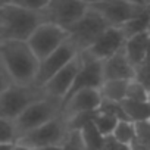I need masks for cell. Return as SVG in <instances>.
Listing matches in <instances>:
<instances>
[{
    "label": "cell",
    "instance_id": "cell-10",
    "mask_svg": "<svg viewBox=\"0 0 150 150\" xmlns=\"http://www.w3.org/2000/svg\"><path fill=\"white\" fill-rule=\"evenodd\" d=\"M78 53L80 52L75 49V46L68 38V41H65L59 49H56L52 54H49L46 59H43L40 62L34 87L43 88L46 86V83L50 81L54 75L59 71H62L68 63H71L75 57L78 56Z\"/></svg>",
    "mask_w": 150,
    "mask_h": 150
},
{
    "label": "cell",
    "instance_id": "cell-19",
    "mask_svg": "<svg viewBox=\"0 0 150 150\" xmlns=\"http://www.w3.org/2000/svg\"><path fill=\"white\" fill-rule=\"evenodd\" d=\"M112 137L122 144L131 146L137 140L135 124H132L131 121H118V124H116V127L112 132Z\"/></svg>",
    "mask_w": 150,
    "mask_h": 150
},
{
    "label": "cell",
    "instance_id": "cell-24",
    "mask_svg": "<svg viewBox=\"0 0 150 150\" xmlns=\"http://www.w3.org/2000/svg\"><path fill=\"white\" fill-rule=\"evenodd\" d=\"M62 150H87L84 140L81 137V132L77 129L69 131L68 137L65 138V141L62 143Z\"/></svg>",
    "mask_w": 150,
    "mask_h": 150
},
{
    "label": "cell",
    "instance_id": "cell-3",
    "mask_svg": "<svg viewBox=\"0 0 150 150\" xmlns=\"http://www.w3.org/2000/svg\"><path fill=\"white\" fill-rule=\"evenodd\" d=\"M60 110H62V102L53 97H44L33 103L12 122L16 131V137L21 138L22 135L57 118L60 115Z\"/></svg>",
    "mask_w": 150,
    "mask_h": 150
},
{
    "label": "cell",
    "instance_id": "cell-14",
    "mask_svg": "<svg viewBox=\"0 0 150 150\" xmlns=\"http://www.w3.org/2000/svg\"><path fill=\"white\" fill-rule=\"evenodd\" d=\"M80 66H81V60H80V53H78V56L71 63H68L50 81L46 83V86L43 87L44 94L47 97H53V99L63 102V99L68 96V93H69V90L74 84V80L77 77L78 71H80Z\"/></svg>",
    "mask_w": 150,
    "mask_h": 150
},
{
    "label": "cell",
    "instance_id": "cell-28",
    "mask_svg": "<svg viewBox=\"0 0 150 150\" xmlns=\"http://www.w3.org/2000/svg\"><path fill=\"white\" fill-rule=\"evenodd\" d=\"M102 150H131V146L122 144V143L116 141V140L110 135V137H106V138H105Z\"/></svg>",
    "mask_w": 150,
    "mask_h": 150
},
{
    "label": "cell",
    "instance_id": "cell-36",
    "mask_svg": "<svg viewBox=\"0 0 150 150\" xmlns=\"http://www.w3.org/2000/svg\"><path fill=\"white\" fill-rule=\"evenodd\" d=\"M147 103H149V105H150V91H149V93H147Z\"/></svg>",
    "mask_w": 150,
    "mask_h": 150
},
{
    "label": "cell",
    "instance_id": "cell-26",
    "mask_svg": "<svg viewBox=\"0 0 150 150\" xmlns=\"http://www.w3.org/2000/svg\"><path fill=\"white\" fill-rule=\"evenodd\" d=\"M135 81H138L147 91H150V63L143 62L138 68H135Z\"/></svg>",
    "mask_w": 150,
    "mask_h": 150
},
{
    "label": "cell",
    "instance_id": "cell-15",
    "mask_svg": "<svg viewBox=\"0 0 150 150\" xmlns=\"http://www.w3.org/2000/svg\"><path fill=\"white\" fill-rule=\"evenodd\" d=\"M103 83L105 81H131L135 78V69L128 62L124 49L110 59L102 62Z\"/></svg>",
    "mask_w": 150,
    "mask_h": 150
},
{
    "label": "cell",
    "instance_id": "cell-11",
    "mask_svg": "<svg viewBox=\"0 0 150 150\" xmlns=\"http://www.w3.org/2000/svg\"><path fill=\"white\" fill-rule=\"evenodd\" d=\"M80 60H81L80 71H78L77 77H75V80H74V84H72L68 96L63 100H66L68 97H71L72 94L78 93L81 90H87V88H96V90H99L102 87V84H103L102 62L90 57L84 52L80 53Z\"/></svg>",
    "mask_w": 150,
    "mask_h": 150
},
{
    "label": "cell",
    "instance_id": "cell-8",
    "mask_svg": "<svg viewBox=\"0 0 150 150\" xmlns=\"http://www.w3.org/2000/svg\"><path fill=\"white\" fill-rule=\"evenodd\" d=\"M88 11L87 2H75V0H47L41 15L44 22L54 24L63 30L77 22Z\"/></svg>",
    "mask_w": 150,
    "mask_h": 150
},
{
    "label": "cell",
    "instance_id": "cell-34",
    "mask_svg": "<svg viewBox=\"0 0 150 150\" xmlns=\"http://www.w3.org/2000/svg\"><path fill=\"white\" fill-rule=\"evenodd\" d=\"M34 150H62L60 146H47V147H40V149H34Z\"/></svg>",
    "mask_w": 150,
    "mask_h": 150
},
{
    "label": "cell",
    "instance_id": "cell-37",
    "mask_svg": "<svg viewBox=\"0 0 150 150\" xmlns=\"http://www.w3.org/2000/svg\"><path fill=\"white\" fill-rule=\"evenodd\" d=\"M149 33H150V28H149Z\"/></svg>",
    "mask_w": 150,
    "mask_h": 150
},
{
    "label": "cell",
    "instance_id": "cell-2",
    "mask_svg": "<svg viewBox=\"0 0 150 150\" xmlns=\"http://www.w3.org/2000/svg\"><path fill=\"white\" fill-rule=\"evenodd\" d=\"M0 18L5 22L6 41H27L31 34L44 24L41 12L19 8L13 2H0Z\"/></svg>",
    "mask_w": 150,
    "mask_h": 150
},
{
    "label": "cell",
    "instance_id": "cell-33",
    "mask_svg": "<svg viewBox=\"0 0 150 150\" xmlns=\"http://www.w3.org/2000/svg\"><path fill=\"white\" fill-rule=\"evenodd\" d=\"M13 150H34V149H31V147H27V146H24V144H19V143H15V144H13Z\"/></svg>",
    "mask_w": 150,
    "mask_h": 150
},
{
    "label": "cell",
    "instance_id": "cell-31",
    "mask_svg": "<svg viewBox=\"0 0 150 150\" xmlns=\"http://www.w3.org/2000/svg\"><path fill=\"white\" fill-rule=\"evenodd\" d=\"M131 150H150V147H147V146H144V144H141L138 141H134L131 144Z\"/></svg>",
    "mask_w": 150,
    "mask_h": 150
},
{
    "label": "cell",
    "instance_id": "cell-13",
    "mask_svg": "<svg viewBox=\"0 0 150 150\" xmlns=\"http://www.w3.org/2000/svg\"><path fill=\"white\" fill-rule=\"evenodd\" d=\"M125 41H127V37L121 28L109 27L94 41V44L90 49H87L84 53H87L90 57L99 62H105L110 59L112 56H115L118 52H121L125 46Z\"/></svg>",
    "mask_w": 150,
    "mask_h": 150
},
{
    "label": "cell",
    "instance_id": "cell-20",
    "mask_svg": "<svg viewBox=\"0 0 150 150\" xmlns=\"http://www.w3.org/2000/svg\"><path fill=\"white\" fill-rule=\"evenodd\" d=\"M80 132H81V137L84 140V144H86L87 150H102L105 137L96 129V127L93 125V121L86 124L80 129Z\"/></svg>",
    "mask_w": 150,
    "mask_h": 150
},
{
    "label": "cell",
    "instance_id": "cell-17",
    "mask_svg": "<svg viewBox=\"0 0 150 150\" xmlns=\"http://www.w3.org/2000/svg\"><path fill=\"white\" fill-rule=\"evenodd\" d=\"M121 106L124 109V113L128 121L132 124L147 122L150 121V105L147 102H132V100H124L121 102Z\"/></svg>",
    "mask_w": 150,
    "mask_h": 150
},
{
    "label": "cell",
    "instance_id": "cell-4",
    "mask_svg": "<svg viewBox=\"0 0 150 150\" xmlns=\"http://www.w3.org/2000/svg\"><path fill=\"white\" fill-rule=\"evenodd\" d=\"M109 28V24L94 11L88 8V11L71 27L66 28L69 41L75 46L80 53L90 49L94 41Z\"/></svg>",
    "mask_w": 150,
    "mask_h": 150
},
{
    "label": "cell",
    "instance_id": "cell-23",
    "mask_svg": "<svg viewBox=\"0 0 150 150\" xmlns=\"http://www.w3.org/2000/svg\"><path fill=\"white\" fill-rule=\"evenodd\" d=\"M99 112L105 113V115H109L118 121H128L125 113H124V109L121 106V103H115V102H109V100H102L100 106H99Z\"/></svg>",
    "mask_w": 150,
    "mask_h": 150
},
{
    "label": "cell",
    "instance_id": "cell-1",
    "mask_svg": "<svg viewBox=\"0 0 150 150\" xmlns=\"http://www.w3.org/2000/svg\"><path fill=\"white\" fill-rule=\"evenodd\" d=\"M0 62L18 87H34L38 72V59L27 41H3L0 44Z\"/></svg>",
    "mask_w": 150,
    "mask_h": 150
},
{
    "label": "cell",
    "instance_id": "cell-25",
    "mask_svg": "<svg viewBox=\"0 0 150 150\" xmlns=\"http://www.w3.org/2000/svg\"><path fill=\"white\" fill-rule=\"evenodd\" d=\"M16 131L11 121L0 119V143H16Z\"/></svg>",
    "mask_w": 150,
    "mask_h": 150
},
{
    "label": "cell",
    "instance_id": "cell-9",
    "mask_svg": "<svg viewBox=\"0 0 150 150\" xmlns=\"http://www.w3.org/2000/svg\"><path fill=\"white\" fill-rule=\"evenodd\" d=\"M68 38L69 35L66 30L54 24L44 22L31 34V37L27 40V44L30 46L38 62H41L56 49H59L65 41H68Z\"/></svg>",
    "mask_w": 150,
    "mask_h": 150
},
{
    "label": "cell",
    "instance_id": "cell-6",
    "mask_svg": "<svg viewBox=\"0 0 150 150\" xmlns=\"http://www.w3.org/2000/svg\"><path fill=\"white\" fill-rule=\"evenodd\" d=\"M149 2H121V0H106V2H91L88 8L97 12L109 27L121 28L135 16H138Z\"/></svg>",
    "mask_w": 150,
    "mask_h": 150
},
{
    "label": "cell",
    "instance_id": "cell-7",
    "mask_svg": "<svg viewBox=\"0 0 150 150\" xmlns=\"http://www.w3.org/2000/svg\"><path fill=\"white\" fill-rule=\"evenodd\" d=\"M68 134H69L68 122L62 115H59L57 118L49 121L47 124L22 135L21 138L16 140V143L24 144L31 149H40V147H47V146H62Z\"/></svg>",
    "mask_w": 150,
    "mask_h": 150
},
{
    "label": "cell",
    "instance_id": "cell-35",
    "mask_svg": "<svg viewBox=\"0 0 150 150\" xmlns=\"http://www.w3.org/2000/svg\"><path fill=\"white\" fill-rule=\"evenodd\" d=\"M144 62H149L150 63V40H149V47H147V56H146V60Z\"/></svg>",
    "mask_w": 150,
    "mask_h": 150
},
{
    "label": "cell",
    "instance_id": "cell-12",
    "mask_svg": "<svg viewBox=\"0 0 150 150\" xmlns=\"http://www.w3.org/2000/svg\"><path fill=\"white\" fill-rule=\"evenodd\" d=\"M100 103H102V96H100L99 90H96V88L81 90L62 102L60 115L65 119H71L81 113L97 112Z\"/></svg>",
    "mask_w": 150,
    "mask_h": 150
},
{
    "label": "cell",
    "instance_id": "cell-30",
    "mask_svg": "<svg viewBox=\"0 0 150 150\" xmlns=\"http://www.w3.org/2000/svg\"><path fill=\"white\" fill-rule=\"evenodd\" d=\"M3 41H6V28H5V22L0 18V44Z\"/></svg>",
    "mask_w": 150,
    "mask_h": 150
},
{
    "label": "cell",
    "instance_id": "cell-32",
    "mask_svg": "<svg viewBox=\"0 0 150 150\" xmlns=\"http://www.w3.org/2000/svg\"><path fill=\"white\" fill-rule=\"evenodd\" d=\"M15 143H0V150H13Z\"/></svg>",
    "mask_w": 150,
    "mask_h": 150
},
{
    "label": "cell",
    "instance_id": "cell-29",
    "mask_svg": "<svg viewBox=\"0 0 150 150\" xmlns=\"http://www.w3.org/2000/svg\"><path fill=\"white\" fill-rule=\"evenodd\" d=\"M13 86L11 77H9V74L6 72L5 66L2 65V62H0V94H2L3 91H6L8 88H11Z\"/></svg>",
    "mask_w": 150,
    "mask_h": 150
},
{
    "label": "cell",
    "instance_id": "cell-21",
    "mask_svg": "<svg viewBox=\"0 0 150 150\" xmlns=\"http://www.w3.org/2000/svg\"><path fill=\"white\" fill-rule=\"evenodd\" d=\"M118 124V119L109 116V115H105L102 112H96L94 113V118H93V125L96 127V129L106 138V137H110L115 127Z\"/></svg>",
    "mask_w": 150,
    "mask_h": 150
},
{
    "label": "cell",
    "instance_id": "cell-16",
    "mask_svg": "<svg viewBox=\"0 0 150 150\" xmlns=\"http://www.w3.org/2000/svg\"><path fill=\"white\" fill-rule=\"evenodd\" d=\"M149 40H150V33H141V34L127 38L125 46H124V53L128 62L134 66V69L138 68L146 60Z\"/></svg>",
    "mask_w": 150,
    "mask_h": 150
},
{
    "label": "cell",
    "instance_id": "cell-18",
    "mask_svg": "<svg viewBox=\"0 0 150 150\" xmlns=\"http://www.w3.org/2000/svg\"><path fill=\"white\" fill-rule=\"evenodd\" d=\"M129 81H105L99 88L102 100H109L115 103H121L125 100L127 87Z\"/></svg>",
    "mask_w": 150,
    "mask_h": 150
},
{
    "label": "cell",
    "instance_id": "cell-22",
    "mask_svg": "<svg viewBox=\"0 0 150 150\" xmlns=\"http://www.w3.org/2000/svg\"><path fill=\"white\" fill-rule=\"evenodd\" d=\"M147 90L135 80H131L127 87V96L125 100H132V102H147Z\"/></svg>",
    "mask_w": 150,
    "mask_h": 150
},
{
    "label": "cell",
    "instance_id": "cell-5",
    "mask_svg": "<svg viewBox=\"0 0 150 150\" xmlns=\"http://www.w3.org/2000/svg\"><path fill=\"white\" fill-rule=\"evenodd\" d=\"M44 97L43 88L12 86L0 94V119L13 122L28 106Z\"/></svg>",
    "mask_w": 150,
    "mask_h": 150
},
{
    "label": "cell",
    "instance_id": "cell-27",
    "mask_svg": "<svg viewBox=\"0 0 150 150\" xmlns=\"http://www.w3.org/2000/svg\"><path fill=\"white\" fill-rule=\"evenodd\" d=\"M135 128H137V140L135 141L150 147V121L135 124Z\"/></svg>",
    "mask_w": 150,
    "mask_h": 150
}]
</instances>
